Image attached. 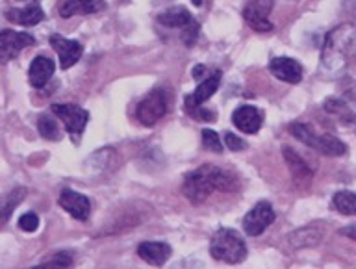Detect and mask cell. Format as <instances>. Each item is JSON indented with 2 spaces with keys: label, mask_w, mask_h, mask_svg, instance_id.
I'll list each match as a JSON object with an SVG mask.
<instances>
[{
  "label": "cell",
  "mask_w": 356,
  "mask_h": 269,
  "mask_svg": "<svg viewBox=\"0 0 356 269\" xmlns=\"http://www.w3.org/2000/svg\"><path fill=\"white\" fill-rule=\"evenodd\" d=\"M232 123L238 130H241L243 134H256L258 130L261 129V123H264V115L258 108L249 106H239L234 110L232 113Z\"/></svg>",
  "instance_id": "cell-12"
},
{
  "label": "cell",
  "mask_w": 356,
  "mask_h": 269,
  "mask_svg": "<svg viewBox=\"0 0 356 269\" xmlns=\"http://www.w3.org/2000/svg\"><path fill=\"white\" fill-rule=\"evenodd\" d=\"M21 2H35V0H21Z\"/></svg>",
  "instance_id": "cell-31"
},
{
  "label": "cell",
  "mask_w": 356,
  "mask_h": 269,
  "mask_svg": "<svg viewBox=\"0 0 356 269\" xmlns=\"http://www.w3.org/2000/svg\"><path fill=\"white\" fill-rule=\"evenodd\" d=\"M158 23L167 26V28H180L184 30L186 26L193 23V17H191V13L182 6L177 8H169L165 12H161L158 15Z\"/></svg>",
  "instance_id": "cell-21"
},
{
  "label": "cell",
  "mask_w": 356,
  "mask_h": 269,
  "mask_svg": "<svg viewBox=\"0 0 356 269\" xmlns=\"http://www.w3.org/2000/svg\"><path fill=\"white\" fill-rule=\"evenodd\" d=\"M52 112L71 136H80L89 121V113L76 104H52Z\"/></svg>",
  "instance_id": "cell-8"
},
{
  "label": "cell",
  "mask_w": 356,
  "mask_h": 269,
  "mask_svg": "<svg viewBox=\"0 0 356 269\" xmlns=\"http://www.w3.org/2000/svg\"><path fill=\"white\" fill-rule=\"evenodd\" d=\"M289 132H291V136H295L300 143H305L306 147L316 149V151H319L321 154H327V156H341V154H345V151H347V145H345L343 141H339L336 136L319 134V132H316V130L312 129L310 124H289Z\"/></svg>",
  "instance_id": "cell-4"
},
{
  "label": "cell",
  "mask_w": 356,
  "mask_h": 269,
  "mask_svg": "<svg viewBox=\"0 0 356 269\" xmlns=\"http://www.w3.org/2000/svg\"><path fill=\"white\" fill-rule=\"evenodd\" d=\"M282 156L286 160V163H288L289 171L293 174L297 184H300V182H310L312 177H314V169L305 162V158L299 156L291 147H284Z\"/></svg>",
  "instance_id": "cell-17"
},
{
  "label": "cell",
  "mask_w": 356,
  "mask_h": 269,
  "mask_svg": "<svg viewBox=\"0 0 356 269\" xmlns=\"http://www.w3.org/2000/svg\"><path fill=\"white\" fill-rule=\"evenodd\" d=\"M202 143L206 149H210L211 152H222V143L221 138L213 132V130H202Z\"/></svg>",
  "instance_id": "cell-25"
},
{
  "label": "cell",
  "mask_w": 356,
  "mask_h": 269,
  "mask_svg": "<svg viewBox=\"0 0 356 269\" xmlns=\"http://www.w3.org/2000/svg\"><path fill=\"white\" fill-rule=\"evenodd\" d=\"M167 110H169V101H167L165 91L154 90L139 102L136 115H138L139 123L145 127H154L165 115Z\"/></svg>",
  "instance_id": "cell-5"
},
{
  "label": "cell",
  "mask_w": 356,
  "mask_h": 269,
  "mask_svg": "<svg viewBox=\"0 0 356 269\" xmlns=\"http://www.w3.org/2000/svg\"><path fill=\"white\" fill-rule=\"evenodd\" d=\"M210 254L217 262L241 263L247 258V245L239 232L232 229H221L211 238Z\"/></svg>",
  "instance_id": "cell-3"
},
{
  "label": "cell",
  "mask_w": 356,
  "mask_h": 269,
  "mask_svg": "<svg viewBox=\"0 0 356 269\" xmlns=\"http://www.w3.org/2000/svg\"><path fill=\"white\" fill-rule=\"evenodd\" d=\"M50 47L58 52L61 69H71L82 58L83 47L78 41L67 40L63 35H50Z\"/></svg>",
  "instance_id": "cell-11"
},
{
  "label": "cell",
  "mask_w": 356,
  "mask_h": 269,
  "mask_svg": "<svg viewBox=\"0 0 356 269\" xmlns=\"http://www.w3.org/2000/svg\"><path fill=\"white\" fill-rule=\"evenodd\" d=\"M238 190V179L225 169L204 163L195 171L186 174L182 184V191L186 199L193 204L202 202L216 191H236Z\"/></svg>",
  "instance_id": "cell-1"
},
{
  "label": "cell",
  "mask_w": 356,
  "mask_h": 269,
  "mask_svg": "<svg viewBox=\"0 0 356 269\" xmlns=\"http://www.w3.org/2000/svg\"><path fill=\"white\" fill-rule=\"evenodd\" d=\"M58 204H60L71 218L78 219V221H88L89 213H91V202H89L88 197L82 195V193H78V191L63 190L60 193Z\"/></svg>",
  "instance_id": "cell-10"
},
{
  "label": "cell",
  "mask_w": 356,
  "mask_h": 269,
  "mask_svg": "<svg viewBox=\"0 0 356 269\" xmlns=\"http://www.w3.org/2000/svg\"><path fill=\"white\" fill-rule=\"evenodd\" d=\"M6 17L11 23L21 24V26H35L43 21L44 13L38 4H28L24 8H19V10H8Z\"/></svg>",
  "instance_id": "cell-20"
},
{
  "label": "cell",
  "mask_w": 356,
  "mask_h": 269,
  "mask_svg": "<svg viewBox=\"0 0 356 269\" xmlns=\"http://www.w3.org/2000/svg\"><path fill=\"white\" fill-rule=\"evenodd\" d=\"M38 129H39V134L43 136L44 140H50V141L60 140V130H58V124H56V121L47 117V115L39 117Z\"/></svg>",
  "instance_id": "cell-24"
},
{
  "label": "cell",
  "mask_w": 356,
  "mask_h": 269,
  "mask_svg": "<svg viewBox=\"0 0 356 269\" xmlns=\"http://www.w3.org/2000/svg\"><path fill=\"white\" fill-rule=\"evenodd\" d=\"M26 195V190L24 188H15L13 191H10L8 195H6V201L2 204V221H8L11 215V212L15 210L17 204H21V201Z\"/></svg>",
  "instance_id": "cell-23"
},
{
  "label": "cell",
  "mask_w": 356,
  "mask_h": 269,
  "mask_svg": "<svg viewBox=\"0 0 356 269\" xmlns=\"http://www.w3.org/2000/svg\"><path fill=\"white\" fill-rule=\"evenodd\" d=\"M334 208L343 215H355L356 218V193L355 191H338L332 199Z\"/></svg>",
  "instance_id": "cell-22"
},
{
  "label": "cell",
  "mask_w": 356,
  "mask_h": 269,
  "mask_svg": "<svg viewBox=\"0 0 356 269\" xmlns=\"http://www.w3.org/2000/svg\"><path fill=\"white\" fill-rule=\"evenodd\" d=\"M35 43L32 34L26 32H13V30H2L0 35V52H2V62H10L13 58L21 54L26 47Z\"/></svg>",
  "instance_id": "cell-9"
},
{
  "label": "cell",
  "mask_w": 356,
  "mask_h": 269,
  "mask_svg": "<svg viewBox=\"0 0 356 269\" xmlns=\"http://www.w3.org/2000/svg\"><path fill=\"white\" fill-rule=\"evenodd\" d=\"M104 10V0H63L60 6V15L63 19H69L72 15H91Z\"/></svg>",
  "instance_id": "cell-18"
},
{
  "label": "cell",
  "mask_w": 356,
  "mask_h": 269,
  "mask_svg": "<svg viewBox=\"0 0 356 269\" xmlns=\"http://www.w3.org/2000/svg\"><path fill=\"white\" fill-rule=\"evenodd\" d=\"M273 10V0H247V6L243 10V19L250 28L266 34L271 32L273 23L269 21V13Z\"/></svg>",
  "instance_id": "cell-6"
},
{
  "label": "cell",
  "mask_w": 356,
  "mask_h": 269,
  "mask_svg": "<svg viewBox=\"0 0 356 269\" xmlns=\"http://www.w3.org/2000/svg\"><path fill=\"white\" fill-rule=\"evenodd\" d=\"M43 263H47V266H61V268H69L72 263V258L69 252H56L54 256L52 258H44Z\"/></svg>",
  "instance_id": "cell-27"
},
{
  "label": "cell",
  "mask_w": 356,
  "mask_h": 269,
  "mask_svg": "<svg viewBox=\"0 0 356 269\" xmlns=\"http://www.w3.org/2000/svg\"><path fill=\"white\" fill-rule=\"evenodd\" d=\"M54 62L50 60L49 56H38L33 58V62L30 63V69H28V82L32 88H43L54 74Z\"/></svg>",
  "instance_id": "cell-16"
},
{
  "label": "cell",
  "mask_w": 356,
  "mask_h": 269,
  "mask_svg": "<svg viewBox=\"0 0 356 269\" xmlns=\"http://www.w3.org/2000/svg\"><path fill=\"white\" fill-rule=\"evenodd\" d=\"M355 41V26L341 24L327 35L321 52V71L325 74H336L345 67Z\"/></svg>",
  "instance_id": "cell-2"
},
{
  "label": "cell",
  "mask_w": 356,
  "mask_h": 269,
  "mask_svg": "<svg viewBox=\"0 0 356 269\" xmlns=\"http://www.w3.org/2000/svg\"><path fill=\"white\" fill-rule=\"evenodd\" d=\"M221 84V71H216V73L208 74L199 85H197V90L193 91V95L186 97V110H193V108L202 106L208 99L213 97V93L217 91Z\"/></svg>",
  "instance_id": "cell-14"
},
{
  "label": "cell",
  "mask_w": 356,
  "mask_h": 269,
  "mask_svg": "<svg viewBox=\"0 0 356 269\" xmlns=\"http://www.w3.org/2000/svg\"><path fill=\"white\" fill-rule=\"evenodd\" d=\"M19 227H21V230H24V232H35L39 227L38 213H22L21 218H19Z\"/></svg>",
  "instance_id": "cell-26"
},
{
  "label": "cell",
  "mask_w": 356,
  "mask_h": 269,
  "mask_svg": "<svg viewBox=\"0 0 356 269\" xmlns=\"http://www.w3.org/2000/svg\"><path fill=\"white\" fill-rule=\"evenodd\" d=\"M269 71L273 76L288 84H299L302 80V65L293 58H273L269 62Z\"/></svg>",
  "instance_id": "cell-13"
},
{
  "label": "cell",
  "mask_w": 356,
  "mask_h": 269,
  "mask_svg": "<svg viewBox=\"0 0 356 269\" xmlns=\"http://www.w3.org/2000/svg\"><path fill=\"white\" fill-rule=\"evenodd\" d=\"M323 240V232L314 225H308V227H302V229L293 230L291 234L288 236L289 245L293 249H308V247H317Z\"/></svg>",
  "instance_id": "cell-19"
},
{
  "label": "cell",
  "mask_w": 356,
  "mask_h": 269,
  "mask_svg": "<svg viewBox=\"0 0 356 269\" xmlns=\"http://www.w3.org/2000/svg\"><path fill=\"white\" fill-rule=\"evenodd\" d=\"M197 35H199V24L195 23H191L189 24V26H186V28H184V32H182V40H184V43H186V45H193L195 41H197Z\"/></svg>",
  "instance_id": "cell-29"
},
{
  "label": "cell",
  "mask_w": 356,
  "mask_h": 269,
  "mask_svg": "<svg viewBox=\"0 0 356 269\" xmlns=\"http://www.w3.org/2000/svg\"><path fill=\"white\" fill-rule=\"evenodd\" d=\"M275 218L277 215H275V210H273L271 204L267 201H260L245 215L243 230L249 236H260L271 227Z\"/></svg>",
  "instance_id": "cell-7"
},
{
  "label": "cell",
  "mask_w": 356,
  "mask_h": 269,
  "mask_svg": "<svg viewBox=\"0 0 356 269\" xmlns=\"http://www.w3.org/2000/svg\"><path fill=\"white\" fill-rule=\"evenodd\" d=\"M225 145L234 152H239L243 151V149H247V143H245L239 136H234L232 132H227V134H225Z\"/></svg>",
  "instance_id": "cell-28"
},
{
  "label": "cell",
  "mask_w": 356,
  "mask_h": 269,
  "mask_svg": "<svg viewBox=\"0 0 356 269\" xmlns=\"http://www.w3.org/2000/svg\"><path fill=\"white\" fill-rule=\"evenodd\" d=\"M171 245L165 241H143L139 243L138 254L150 266H163L171 258Z\"/></svg>",
  "instance_id": "cell-15"
},
{
  "label": "cell",
  "mask_w": 356,
  "mask_h": 269,
  "mask_svg": "<svg viewBox=\"0 0 356 269\" xmlns=\"http://www.w3.org/2000/svg\"><path fill=\"white\" fill-rule=\"evenodd\" d=\"M202 2H204V0H193V4H195V6H200V4H202Z\"/></svg>",
  "instance_id": "cell-30"
}]
</instances>
